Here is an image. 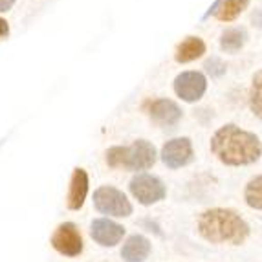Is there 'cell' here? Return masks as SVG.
<instances>
[{"label": "cell", "mask_w": 262, "mask_h": 262, "mask_svg": "<svg viewBox=\"0 0 262 262\" xmlns=\"http://www.w3.org/2000/svg\"><path fill=\"white\" fill-rule=\"evenodd\" d=\"M211 150L226 165H249L260 158V140L236 125H226L211 138Z\"/></svg>", "instance_id": "1"}, {"label": "cell", "mask_w": 262, "mask_h": 262, "mask_svg": "<svg viewBox=\"0 0 262 262\" xmlns=\"http://www.w3.org/2000/svg\"><path fill=\"white\" fill-rule=\"evenodd\" d=\"M198 231L213 244H242L249 226L231 209H209L198 219Z\"/></svg>", "instance_id": "2"}, {"label": "cell", "mask_w": 262, "mask_h": 262, "mask_svg": "<svg viewBox=\"0 0 262 262\" xmlns=\"http://www.w3.org/2000/svg\"><path fill=\"white\" fill-rule=\"evenodd\" d=\"M94 206L99 213L110 216H128L132 214V206L119 189L116 187H99L94 192Z\"/></svg>", "instance_id": "3"}, {"label": "cell", "mask_w": 262, "mask_h": 262, "mask_svg": "<svg viewBox=\"0 0 262 262\" xmlns=\"http://www.w3.org/2000/svg\"><path fill=\"white\" fill-rule=\"evenodd\" d=\"M130 192L134 194V198L143 206H152L156 202L163 200L167 194V189L163 185V182L160 178L152 174H138L130 180Z\"/></svg>", "instance_id": "4"}, {"label": "cell", "mask_w": 262, "mask_h": 262, "mask_svg": "<svg viewBox=\"0 0 262 262\" xmlns=\"http://www.w3.org/2000/svg\"><path fill=\"white\" fill-rule=\"evenodd\" d=\"M156 163V149L147 140H138L130 147H123V169L147 170Z\"/></svg>", "instance_id": "5"}, {"label": "cell", "mask_w": 262, "mask_h": 262, "mask_svg": "<svg viewBox=\"0 0 262 262\" xmlns=\"http://www.w3.org/2000/svg\"><path fill=\"white\" fill-rule=\"evenodd\" d=\"M172 86H174V92L180 99L187 101V103H194V101L202 99L206 94L207 77L196 70L182 72L180 75H176Z\"/></svg>", "instance_id": "6"}, {"label": "cell", "mask_w": 262, "mask_h": 262, "mask_svg": "<svg viewBox=\"0 0 262 262\" xmlns=\"http://www.w3.org/2000/svg\"><path fill=\"white\" fill-rule=\"evenodd\" d=\"M52 244L59 253L66 255V257H77L83 251V236L75 224L64 222L55 229L52 236Z\"/></svg>", "instance_id": "7"}, {"label": "cell", "mask_w": 262, "mask_h": 262, "mask_svg": "<svg viewBox=\"0 0 262 262\" xmlns=\"http://www.w3.org/2000/svg\"><path fill=\"white\" fill-rule=\"evenodd\" d=\"M192 143L189 138H174L162 149V160L169 169H180L192 162Z\"/></svg>", "instance_id": "8"}, {"label": "cell", "mask_w": 262, "mask_h": 262, "mask_svg": "<svg viewBox=\"0 0 262 262\" xmlns=\"http://www.w3.org/2000/svg\"><path fill=\"white\" fill-rule=\"evenodd\" d=\"M149 116L160 127H172L182 119V108L172 99L162 97V99H156L150 103Z\"/></svg>", "instance_id": "9"}, {"label": "cell", "mask_w": 262, "mask_h": 262, "mask_svg": "<svg viewBox=\"0 0 262 262\" xmlns=\"http://www.w3.org/2000/svg\"><path fill=\"white\" fill-rule=\"evenodd\" d=\"M90 233H92V238L99 246L112 248V246L121 242L123 235H125V227L108 219H99L92 222V231Z\"/></svg>", "instance_id": "10"}, {"label": "cell", "mask_w": 262, "mask_h": 262, "mask_svg": "<svg viewBox=\"0 0 262 262\" xmlns=\"http://www.w3.org/2000/svg\"><path fill=\"white\" fill-rule=\"evenodd\" d=\"M88 192V176L84 169H74V174L70 180V187H68V196H66V204L74 211L81 209L84 204Z\"/></svg>", "instance_id": "11"}, {"label": "cell", "mask_w": 262, "mask_h": 262, "mask_svg": "<svg viewBox=\"0 0 262 262\" xmlns=\"http://www.w3.org/2000/svg\"><path fill=\"white\" fill-rule=\"evenodd\" d=\"M204 53H206V42H204L200 37L191 35V37H185V39L176 46L174 59L180 64H187V62L200 59Z\"/></svg>", "instance_id": "12"}, {"label": "cell", "mask_w": 262, "mask_h": 262, "mask_svg": "<svg viewBox=\"0 0 262 262\" xmlns=\"http://www.w3.org/2000/svg\"><path fill=\"white\" fill-rule=\"evenodd\" d=\"M150 255V242L143 235H132L123 244L121 257L127 262H143Z\"/></svg>", "instance_id": "13"}, {"label": "cell", "mask_w": 262, "mask_h": 262, "mask_svg": "<svg viewBox=\"0 0 262 262\" xmlns=\"http://www.w3.org/2000/svg\"><path fill=\"white\" fill-rule=\"evenodd\" d=\"M248 42V31L244 28H229L220 37V48L226 53H238Z\"/></svg>", "instance_id": "14"}, {"label": "cell", "mask_w": 262, "mask_h": 262, "mask_svg": "<svg viewBox=\"0 0 262 262\" xmlns=\"http://www.w3.org/2000/svg\"><path fill=\"white\" fill-rule=\"evenodd\" d=\"M248 6H249V0H224L213 15L222 22H231V20H235Z\"/></svg>", "instance_id": "15"}, {"label": "cell", "mask_w": 262, "mask_h": 262, "mask_svg": "<svg viewBox=\"0 0 262 262\" xmlns=\"http://www.w3.org/2000/svg\"><path fill=\"white\" fill-rule=\"evenodd\" d=\"M260 184H262V178L257 176V178L251 180V182L248 184V187H246V202H248L249 207H255V209H260L262 207Z\"/></svg>", "instance_id": "16"}, {"label": "cell", "mask_w": 262, "mask_h": 262, "mask_svg": "<svg viewBox=\"0 0 262 262\" xmlns=\"http://www.w3.org/2000/svg\"><path fill=\"white\" fill-rule=\"evenodd\" d=\"M260 77L262 74L257 72V75L253 77V88H251V108L258 118H260Z\"/></svg>", "instance_id": "17"}, {"label": "cell", "mask_w": 262, "mask_h": 262, "mask_svg": "<svg viewBox=\"0 0 262 262\" xmlns=\"http://www.w3.org/2000/svg\"><path fill=\"white\" fill-rule=\"evenodd\" d=\"M106 163L112 169H119L123 163V147H112L106 150Z\"/></svg>", "instance_id": "18"}, {"label": "cell", "mask_w": 262, "mask_h": 262, "mask_svg": "<svg viewBox=\"0 0 262 262\" xmlns=\"http://www.w3.org/2000/svg\"><path fill=\"white\" fill-rule=\"evenodd\" d=\"M206 70L211 74V77H220V75L226 74V64H224L220 59L213 57V59H209V61L206 62Z\"/></svg>", "instance_id": "19"}, {"label": "cell", "mask_w": 262, "mask_h": 262, "mask_svg": "<svg viewBox=\"0 0 262 262\" xmlns=\"http://www.w3.org/2000/svg\"><path fill=\"white\" fill-rule=\"evenodd\" d=\"M17 0H0V13H6L9 9L13 8Z\"/></svg>", "instance_id": "20"}, {"label": "cell", "mask_w": 262, "mask_h": 262, "mask_svg": "<svg viewBox=\"0 0 262 262\" xmlns=\"http://www.w3.org/2000/svg\"><path fill=\"white\" fill-rule=\"evenodd\" d=\"M9 35V24L8 20H4V18H0V39H4V37Z\"/></svg>", "instance_id": "21"}, {"label": "cell", "mask_w": 262, "mask_h": 262, "mask_svg": "<svg viewBox=\"0 0 262 262\" xmlns=\"http://www.w3.org/2000/svg\"><path fill=\"white\" fill-rule=\"evenodd\" d=\"M222 2H224V0H214V4H213V6H211V8H209V11H207V13H206V17H204V18L211 17V15H213V13H214V11H216V8H219V6H220V4H222Z\"/></svg>", "instance_id": "22"}]
</instances>
